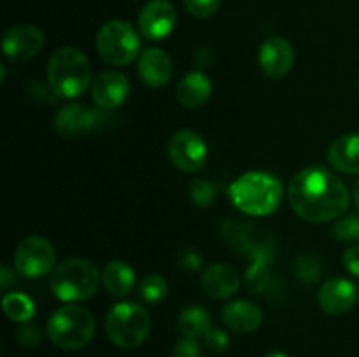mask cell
<instances>
[{
	"label": "cell",
	"mask_w": 359,
	"mask_h": 357,
	"mask_svg": "<svg viewBox=\"0 0 359 357\" xmlns=\"http://www.w3.org/2000/svg\"><path fill=\"white\" fill-rule=\"evenodd\" d=\"M259 234H263V231L251 224L235 223V220H228L223 224V237L226 238L228 245L233 251L248 254L249 258H255V261L256 259L270 261L272 244L269 237H259Z\"/></svg>",
	"instance_id": "cell-11"
},
{
	"label": "cell",
	"mask_w": 359,
	"mask_h": 357,
	"mask_svg": "<svg viewBox=\"0 0 359 357\" xmlns=\"http://www.w3.org/2000/svg\"><path fill=\"white\" fill-rule=\"evenodd\" d=\"M332 233L340 241L359 240V214H347L340 217L332 227Z\"/></svg>",
	"instance_id": "cell-27"
},
{
	"label": "cell",
	"mask_w": 359,
	"mask_h": 357,
	"mask_svg": "<svg viewBox=\"0 0 359 357\" xmlns=\"http://www.w3.org/2000/svg\"><path fill=\"white\" fill-rule=\"evenodd\" d=\"M177 13L168 0H149L139 13V30L149 41H163L172 34Z\"/></svg>",
	"instance_id": "cell-12"
},
{
	"label": "cell",
	"mask_w": 359,
	"mask_h": 357,
	"mask_svg": "<svg viewBox=\"0 0 359 357\" xmlns=\"http://www.w3.org/2000/svg\"><path fill=\"white\" fill-rule=\"evenodd\" d=\"M202 287L207 296L214 300H226L233 296L241 287V275L233 266L217 262L203 272Z\"/></svg>",
	"instance_id": "cell-18"
},
{
	"label": "cell",
	"mask_w": 359,
	"mask_h": 357,
	"mask_svg": "<svg viewBox=\"0 0 359 357\" xmlns=\"http://www.w3.org/2000/svg\"><path fill=\"white\" fill-rule=\"evenodd\" d=\"M109 340L121 349H135L146 342L151 331V317L144 307L130 301L114 304L105 317Z\"/></svg>",
	"instance_id": "cell-6"
},
{
	"label": "cell",
	"mask_w": 359,
	"mask_h": 357,
	"mask_svg": "<svg viewBox=\"0 0 359 357\" xmlns=\"http://www.w3.org/2000/svg\"><path fill=\"white\" fill-rule=\"evenodd\" d=\"M231 203L248 216H270L283 202V182L269 172H245L228 189Z\"/></svg>",
	"instance_id": "cell-2"
},
{
	"label": "cell",
	"mask_w": 359,
	"mask_h": 357,
	"mask_svg": "<svg viewBox=\"0 0 359 357\" xmlns=\"http://www.w3.org/2000/svg\"><path fill=\"white\" fill-rule=\"evenodd\" d=\"M342 262L344 268H346L351 275L359 279V245H353V247H349L344 252Z\"/></svg>",
	"instance_id": "cell-34"
},
{
	"label": "cell",
	"mask_w": 359,
	"mask_h": 357,
	"mask_svg": "<svg viewBox=\"0 0 359 357\" xmlns=\"http://www.w3.org/2000/svg\"><path fill=\"white\" fill-rule=\"evenodd\" d=\"M2 308L7 318L21 322V324L30 322V318L35 315L34 301L23 293H7L2 300Z\"/></svg>",
	"instance_id": "cell-24"
},
{
	"label": "cell",
	"mask_w": 359,
	"mask_h": 357,
	"mask_svg": "<svg viewBox=\"0 0 359 357\" xmlns=\"http://www.w3.org/2000/svg\"><path fill=\"white\" fill-rule=\"evenodd\" d=\"M95 46L100 58L114 66L128 65L140 52L139 34L128 21L123 20H112L102 24Z\"/></svg>",
	"instance_id": "cell-7"
},
{
	"label": "cell",
	"mask_w": 359,
	"mask_h": 357,
	"mask_svg": "<svg viewBox=\"0 0 359 357\" xmlns=\"http://www.w3.org/2000/svg\"><path fill=\"white\" fill-rule=\"evenodd\" d=\"M170 357H200V346L195 338H182L175 343Z\"/></svg>",
	"instance_id": "cell-33"
},
{
	"label": "cell",
	"mask_w": 359,
	"mask_h": 357,
	"mask_svg": "<svg viewBox=\"0 0 359 357\" xmlns=\"http://www.w3.org/2000/svg\"><path fill=\"white\" fill-rule=\"evenodd\" d=\"M259 69L269 79H283L294 63V49L284 37H270L259 48Z\"/></svg>",
	"instance_id": "cell-15"
},
{
	"label": "cell",
	"mask_w": 359,
	"mask_h": 357,
	"mask_svg": "<svg viewBox=\"0 0 359 357\" xmlns=\"http://www.w3.org/2000/svg\"><path fill=\"white\" fill-rule=\"evenodd\" d=\"M328 163L342 174H359V132L346 133L328 147Z\"/></svg>",
	"instance_id": "cell-19"
},
{
	"label": "cell",
	"mask_w": 359,
	"mask_h": 357,
	"mask_svg": "<svg viewBox=\"0 0 359 357\" xmlns=\"http://www.w3.org/2000/svg\"><path fill=\"white\" fill-rule=\"evenodd\" d=\"M221 0H184V7L191 16L209 18L219 7Z\"/></svg>",
	"instance_id": "cell-30"
},
{
	"label": "cell",
	"mask_w": 359,
	"mask_h": 357,
	"mask_svg": "<svg viewBox=\"0 0 359 357\" xmlns=\"http://www.w3.org/2000/svg\"><path fill=\"white\" fill-rule=\"evenodd\" d=\"M265 357H290V356L284 352H270V354H266Z\"/></svg>",
	"instance_id": "cell-38"
},
{
	"label": "cell",
	"mask_w": 359,
	"mask_h": 357,
	"mask_svg": "<svg viewBox=\"0 0 359 357\" xmlns=\"http://www.w3.org/2000/svg\"><path fill=\"white\" fill-rule=\"evenodd\" d=\"M111 118L98 107H88L84 104H69L58 111L55 118V130L65 139L91 135L100 132Z\"/></svg>",
	"instance_id": "cell-9"
},
{
	"label": "cell",
	"mask_w": 359,
	"mask_h": 357,
	"mask_svg": "<svg viewBox=\"0 0 359 357\" xmlns=\"http://www.w3.org/2000/svg\"><path fill=\"white\" fill-rule=\"evenodd\" d=\"M203 342H205V345L216 354L224 352V350L228 349V345H230V338H228L226 332L219 328H214V326L207 331V335L203 336Z\"/></svg>",
	"instance_id": "cell-32"
},
{
	"label": "cell",
	"mask_w": 359,
	"mask_h": 357,
	"mask_svg": "<svg viewBox=\"0 0 359 357\" xmlns=\"http://www.w3.org/2000/svg\"><path fill=\"white\" fill-rule=\"evenodd\" d=\"M11 284H14V275L9 270V266L2 265V270H0V286H2L4 290H7L11 287Z\"/></svg>",
	"instance_id": "cell-36"
},
{
	"label": "cell",
	"mask_w": 359,
	"mask_h": 357,
	"mask_svg": "<svg viewBox=\"0 0 359 357\" xmlns=\"http://www.w3.org/2000/svg\"><path fill=\"white\" fill-rule=\"evenodd\" d=\"M321 272H323L321 261H319L318 258H314V255L305 254L298 259L297 275L302 282H307V284L316 282V280L319 279V275H321Z\"/></svg>",
	"instance_id": "cell-28"
},
{
	"label": "cell",
	"mask_w": 359,
	"mask_h": 357,
	"mask_svg": "<svg viewBox=\"0 0 359 357\" xmlns=\"http://www.w3.org/2000/svg\"><path fill=\"white\" fill-rule=\"evenodd\" d=\"M181 265L188 270H198L202 266V258H200L198 252L186 248L181 254Z\"/></svg>",
	"instance_id": "cell-35"
},
{
	"label": "cell",
	"mask_w": 359,
	"mask_h": 357,
	"mask_svg": "<svg viewBox=\"0 0 359 357\" xmlns=\"http://www.w3.org/2000/svg\"><path fill=\"white\" fill-rule=\"evenodd\" d=\"M248 284L249 287H251V290L262 293L263 287L269 284V261L256 259L255 265H252L248 272Z\"/></svg>",
	"instance_id": "cell-29"
},
{
	"label": "cell",
	"mask_w": 359,
	"mask_h": 357,
	"mask_svg": "<svg viewBox=\"0 0 359 357\" xmlns=\"http://www.w3.org/2000/svg\"><path fill=\"white\" fill-rule=\"evenodd\" d=\"M177 328L186 338H203L210 328H212V321L205 308L198 307V304H189L184 310L179 314Z\"/></svg>",
	"instance_id": "cell-23"
},
{
	"label": "cell",
	"mask_w": 359,
	"mask_h": 357,
	"mask_svg": "<svg viewBox=\"0 0 359 357\" xmlns=\"http://www.w3.org/2000/svg\"><path fill=\"white\" fill-rule=\"evenodd\" d=\"M212 93V83L203 72H189L179 80L177 90V102L186 108H198L210 98Z\"/></svg>",
	"instance_id": "cell-21"
},
{
	"label": "cell",
	"mask_w": 359,
	"mask_h": 357,
	"mask_svg": "<svg viewBox=\"0 0 359 357\" xmlns=\"http://www.w3.org/2000/svg\"><path fill=\"white\" fill-rule=\"evenodd\" d=\"M48 83L58 97H81L91 83V65L84 52L70 46L56 49L48 62Z\"/></svg>",
	"instance_id": "cell-3"
},
{
	"label": "cell",
	"mask_w": 359,
	"mask_h": 357,
	"mask_svg": "<svg viewBox=\"0 0 359 357\" xmlns=\"http://www.w3.org/2000/svg\"><path fill=\"white\" fill-rule=\"evenodd\" d=\"M130 80L118 70L102 72L91 86V100L102 111H112L128 98Z\"/></svg>",
	"instance_id": "cell-16"
},
{
	"label": "cell",
	"mask_w": 359,
	"mask_h": 357,
	"mask_svg": "<svg viewBox=\"0 0 359 357\" xmlns=\"http://www.w3.org/2000/svg\"><path fill=\"white\" fill-rule=\"evenodd\" d=\"M287 198L298 217L319 224L342 217L351 196L347 186L328 168L309 167L291 178Z\"/></svg>",
	"instance_id": "cell-1"
},
{
	"label": "cell",
	"mask_w": 359,
	"mask_h": 357,
	"mask_svg": "<svg viewBox=\"0 0 359 357\" xmlns=\"http://www.w3.org/2000/svg\"><path fill=\"white\" fill-rule=\"evenodd\" d=\"M167 154L177 170L193 174L205 164L207 142L195 130H179L168 140Z\"/></svg>",
	"instance_id": "cell-10"
},
{
	"label": "cell",
	"mask_w": 359,
	"mask_h": 357,
	"mask_svg": "<svg viewBox=\"0 0 359 357\" xmlns=\"http://www.w3.org/2000/svg\"><path fill=\"white\" fill-rule=\"evenodd\" d=\"M41 329L39 326L30 324V322H25L23 326H20L16 331V340L20 345L23 346H37L41 343Z\"/></svg>",
	"instance_id": "cell-31"
},
{
	"label": "cell",
	"mask_w": 359,
	"mask_h": 357,
	"mask_svg": "<svg viewBox=\"0 0 359 357\" xmlns=\"http://www.w3.org/2000/svg\"><path fill=\"white\" fill-rule=\"evenodd\" d=\"M168 293V286L165 282L163 276L160 275H147L144 276L142 282H140L139 287V294L142 298V301L149 304H156L161 303V301L167 298Z\"/></svg>",
	"instance_id": "cell-25"
},
{
	"label": "cell",
	"mask_w": 359,
	"mask_h": 357,
	"mask_svg": "<svg viewBox=\"0 0 359 357\" xmlns=\"http://www.w3.org/2000/svg\"><path fill=\"white\" fill-rule=\"evenodd\" d=\"M56 251L51 241L39 234L23 238L14 252V268L20 275L39 279L56 268Z\"/></svg>",
	"instance_id": "cell-8"
},
{
	"label": "cell",
	"mask_w": 359,
	"mask_h": 357,
	"mask_svg": "<svg viewBox=\"0 0 359 357\" xmlns=\"http://www.w3.org/2000/svg\"><path fill=\"white\" fill-rule=\"evenodd\" d=\"M100 280V272L90 259L70 258L53 270L51 289L58 300L74 303L93 296Z\"/></svg>",
	"instance_id": "cell-4"
},
{
	"label": "cell",
	"mask_w": 359,
	"mask_h": 357,
	"mask_svg": "<svg viewBox=\"0 0 359 357\" xmlns=\"http://www.w3.org/2000/svg\"><path fill=\"white\" fill-rule=\"evenodd\" d=\"M102 282H104L105 290L114 298H125L135 287V272L132 266L125 261H114L107 262L102 273Z\"/></svg>",
	"instance_id": "cell-22"
},
{
	"label": "cell",
	"mask_w": 359,
	"mask_h": 357,
	"mask_svg": "<svg viewBox=\"0 0 359 357\" xmlns=\"http://www.w3.org/2000/svg\"><path fill=\"white\" fill-rule=\"evenodd\" d=\"M353 202H354V205H356V209L359 210V178L354 182V186H353Z\"/></svg>",
	"instance_id": "cell-37"
},
{
	"label": "cell",
	"mask_w": 359,
	"mask_h": 357,
	"mask_svg": "<svg viewBox=\"0 0 359 357\" xmlns=\"http://www.w3.org/2000/svg\"><path fill=\"white\" fill-rule=\"evenodd\" d=\"M44 46V34L34 24H14L4 34L2 51L13 62L34 58Z\"/></svg>",
	"instance_id": "cell-13"
},
{
	"label": "cell",
	"mask_w": 359,
	"mask_h": 357,
	"mask_svg": "<svg viewBox=\"0 0 359 357\" xmlns=\"http://www.w3.org/2000/svg\"><path fill=\"white\" fill-rule=\"evenodd\" d=\"M46 332L56 346L65 350H79L91 342L95 332V318L90 310L77 304H63L51 314Z\"/></svg>",
	"instance_id": "cell-5"
},
{
	"label": "cell",
	"mask_w": 359,
	"mask_h": 357,
	"mask_svg": "<svg viewBox=\"0 0 359 357\" xmlns=\"http://www.w3.org/2000/svg\"><path fill=\"white\" fill-rule=\"evenodd\" d=\"M221 318L230 331L248 335L263 324V310L252 301L237 300L223 308Z\"/></svg>",
	"instance_id": "cell-17"
},
{
	"label": "cell",
	"mask_w": 359,
	"mask_h": 357,
	"mask_svg": "<svg viewBox=\"0 0 359 357\" xmlns=\"http://www.w3.org/2000/svg\"><path fill=\"white\" fill-rule=\"evenodd\" d=\"M359 300L356 284L344 276L330 279L319 287L318 303L323 312L330 315H342L353 310Z\"/></svg>",
	"instance_id": "cell-14"
},
{
	"label": "cell",
	"mask_w": 359,
	"mask_h": 357,
	"mask_svg": "<svg viewBox=\"0 0 359 357\" xmlns=\"http://www.w3.org/2000/svg\"><path fill=\"white\" fill-rule=\"evenodd\" d=\"M189 195H191L195 205L207 209V206L214 205V202H216L217 188L214 182L207 181V178H196V181H193L191 188H189Z\"/></svg>",
	"instance_id": "cell-26"
},
{
	"label": "cell",
	"mask_w": 359,
	"mask_h": 357,
	"mask_svg": "<svg viewBox=\"0 0 359 357\" xmlns=\"http://www.w3.org/2000/svg\"><path fill=\"white\" fill-rule=\"evenodd\" d=\"M139 76L149 88H161L172 77V59L163 49L151 48L140 55Z\"/></svg>",
	"instance_id": "cell-20"
}]
</instances>
